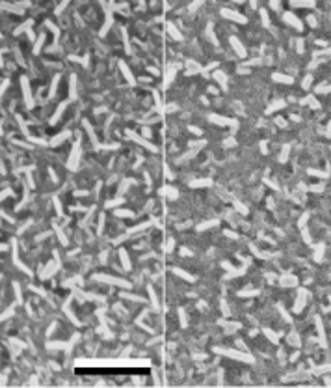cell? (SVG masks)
<instances>
[{
    "instance_id": "cell-2",
    "label": "cell",
    "mask_w": 331,
    "mask_h": 388,
    "mask_svg": "<svg viewBox=\"0 0 331 388\" xmlns=\"http://www.w3.org/2000/svg\"><path fill=\"white\" fill-rule=\"evenodd\" d=\"M273 78H275V80H285V82H292V78L290 77H283V75H279V73H275Z\"/></svg>"
},
{
    "instance_id": "cell-1",
    "label": "cell",
    "mask_w": 331,
    "mask_h": 388,
    "mask_svg": "<svg viewBox=\"0 0 331 388\" xmlns=\"http://www.w3.org/2000/svg\"><path fill=\"white\" fill-rule=\"evenodd\" d=\"M285 21H288L290 24H294L296 28H301V23H299L298 19H294V15H292V13H285Z\"/></svg>"
}]
</instances>
